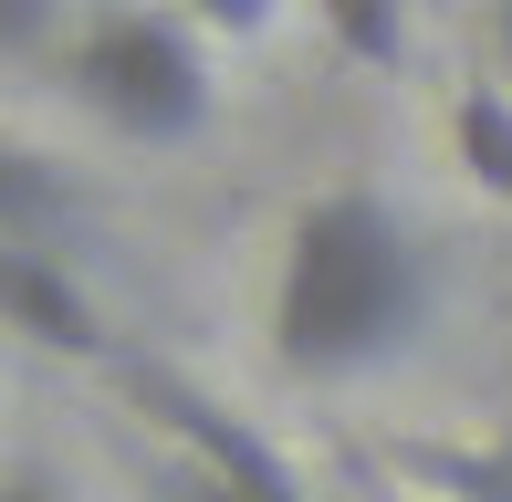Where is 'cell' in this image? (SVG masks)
<instances>
[{
  "label": "cell",
  "mask_w": 512,
  "mask_h": 502,
  "mask_svg": "<svg viewBox=\"0 0 512 502\" xmlns=\"http://www.w3.org/2000/svg\"><path fill=\"white\" fill-rule=\"evenodd\" d=\"M439 314V251L387 189H314L283 220V262H272V356L314 387L377 377L429 346Z\"/></svg>",
  "instance_id": "1"
},
{
  "label": "cell",
  "mask_w": 512,
  "mask_h": 502,
  "mask_svg": "<svg viewBox=\"0 0 512 502\" xmlns=\"http://www.w3.org/2000/svg\"><path fill=\"white\" fill-rule=\"evenodd\" d=\"M63 84L105 136L126 147H189L220 116V84H209V32L189 11H147V0H105L84 11V32L63 42Z\"/></svg>",
  "instance_id": "2"
},
{
  "label": "cell",
  "mask_w": 512,
  "mask_h": 502,
  "mask_svg": "<svg viewBox=\"0 0 512 502\" xmlns=\"http://www.w3.org/2000/svg\"><path fill=\"white\" fill-rule=\"evenodd\" d=\"M0 325H11L21 346H42V356H74V367H95L115 346L105 304L84 293V272L63 262V251H42V241H0Z\"/></svg>",
  "instance_id": "3"
},
{
  "label": "cell",
  "mask_w": 512,
  "mask_h": 502,
  "mask_svg": "<svg viewBox=\"0 0 512 502\" xmlns=\"http://www.w3.org/2000/svg\"><path fill=\"white\" fill-rule=\"evenodd\" d=\"M136 398L168 419L178 461L220 471V482H241V492H262V502H304V482H293V461H283V450H272L262 429H241L230 408H209L199 387H178V377H136Z\"/></svg>",
  "instance_id": "4"
},
{
  "label": "cell",
  "mask_w": 512,
  "mask_h": 502,
  "mask_svg": "<svg viewBox=\"0 0 512 502\" xmlns=\"http://www.w3.org/2000/svg\"><path fill=\"white\" fill-rule=\"evenodd\" d=\"M74 220V178H63L53 147H32L21 126H0V241H42Z\"/></svg>",
  "instance_id": "5"
},
{
  "label": "cell",
  "mask_w": 512,
  "mask_h": 502,
  "mask_svg": "<svg viewBox=\"0 0 512 502\" xmlns=\"http://www.w3.org/2000/svg\"><path fill=\"white\" fill-rule=\"evenodd\" d=\"M450 157L492 210H512V95L502 84H450Z\"/></svg>",
  "instance_id": "6"
},
{
  "label": "cell",
  "mask_w": 512,
  "mask_h": 502,
  "mask_svg": "<svg viewBox=\"0 0 512 502\" xmlns=\"http://www.w3.org/2000/svg\"><path fill=\"white\" fill-rule=\"evenodd\" d=\"M314 21H324V42H335L345 63H366V74H408V53H418V11L408 0H314Z\"/></svg>",
  "instance_id": "7"
},
{
  "label": "cell",
  "mask_w": 512,
  "mask_h": 502,
  "mask_svg": "<svg viewBox=\"0 0 512 502\" xmlns=\"http://www.w3.org/2000/svg\"><path fill=\"white\" fill-rule=\"evenodd\" d=\"M84 21L74 0H0V63H32V53H63Z\"/></svg>",
  "instance_id": "8"
},
{
  "label": "cell",
  "mask_w": 512,
  "mask_h": 502,
  "mask_svg": "<svg viewBox=\"0 0 512 502\" xmlns=\"http://www.w3.org/2000/svg\"><path fill=\"white\" fill-rule=\"evenodd\" d=\"M189 21L209 42H262L272 21H283V0H189Z\"/></svg>",
  "instance_id": "9"
},
{
  "label": "cell",
  "mask_w": 512,
  "mask_h": 502,
  "mask_svg": "<svg viewBox=\"0 0 512 502\" xmlns=\"http://www.w3.org/2000/svg\"><path fill=\"white\" fill-rule=\"evenodd\" d=\"M168 502H262V492H241V482H220V471L178 461V471H168Z\"/></svg>",
  "instance_id": "10"
},
{
  "label": "cell",
  "mask_w": 512,
  "mask_h": 502,
  "mask_svg": "<svg viewBox=\"0 0 512 502\" xmlns=\"http://www.w3.org/2000/svg\"><path fill=\"white\" fill-rule=\"evenodd\" d=\"M0 502H74V492L42 482V471H0Z\"/></svg>",
  "instance_id": "11"
},
{
  "label": "cell",
  "mask_w": 512,
  "mask_h": 502,
  "mask_svg": "<svg viewBox=\"0 0 512 502\" xmlns=\"http://www.w3.org/2000/svg\"><path fill=\"white\" fill-rule=\"evenodd\" d=\"M492 84L512 95V0H492Z\"/></svg>",
  "instance_id": "12"
}]
</instances>
